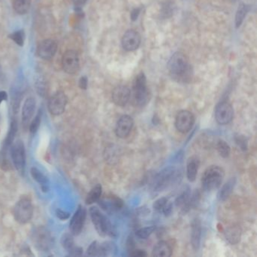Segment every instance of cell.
Segmentation results:
<instances>
[{"label":"cell","mask_w":257,"mask_h":257,"mask_svg":"<svg viewBox=\"0 0 257 257\" xmlns=\"http://www.w3.org/2000/svg\"><path fill=\"white\" fill-rule=\"evenodd\" d=\"M195 122V117L191 112L180 110L176 116L175 127L180 133H188L193 127Z\"/></svg>","instance_id":"9"},{"label":"cell","mask_w":257,"mask_h":257,"mask_svg":"<svg viewBox=\"0 0 257 257\" xmlns=\"http://www.w3.org/2000/svg\"><path fill=\"white\" fill-rule=\"evenodd\" d=\"M67 104V98L64 92H56L50 98L48 103V111L51 115H61L65 110Z\"/></svg>","instance_id":"10"},{"label":"cell","mask_w":257,"mask_h":257,"mask_svg":"<svg viewBox=\"0 0 257 257\" xmlns=\"http://www.w3.org/2000/svg\"><path fill=\"white\" fill-rule=\"evenodd\" d=\"M36 91L40 96H46L47 92H48V87H47V84L45 83V81L42 79H39L36 82Z\"/></svg>","instance_id":"39"},{"label":"cell","mask_w":257,"mask_h":257,"mask_svg":"<svg viewBox=\"0 0 257 257\" xmlns=\"http://www.w3.org/2000/svg\"><path fill=\"white\" fill-rule=\"evenodd\" d=\"M98 202H99L101 208L107 211L109 214L117 212V211L121 210L124 206L123 200L120 197L117 196V195H109V196L105 197L101 200L100 198L98 200Z\"/></svg>","instance_id":"14"},{"label":"cell","mask_w":257,"mask_h":257,"mask_svg":"<svg viewBox=\"0 0 257 257\" xmlns=\"http://www.w3.org/2000/svg\"><path fill=\"white\" fill-rule=\"evenodd\" d=\"M9 38L19 46H23L25 41V33L23 30H17L9 35Z\"/></svg>","instance_id":"35"},{"label":"cell","mask_w":257,"mask_h":257,"mask_svg":"<svg viewBox=\"0 0 257 257\" xmlns=\"http://www.w3.org/2000/svg\"><path fill=\"white\" fill-rule=\"evenodd\" d=\"M36 110V100L34 98H28L23 104L22 109V125L25 129L29 128L32 118Z\"/></svg>","instance_id":"19"},{"label":"cell","mask_w":257,"mask_h":257,"mask_svg":"<svg viewBox=\"0 0 257 257\" xmlns=\"http://www.w3.org/2000/svg\"><path fill=\"white\" fill-rule=\"evenodd\" d=\"M102 195V186L101 184L96 185L87 195L85 199V202L87 205H92L95 202H98Z\"/></svg>","instance_id":"28"},{"label":"cell","mask_w":257,"mask_h":257,"mask_svg":"<svg viewBox=\"0 0 257 257\" xmlns=\"http://www.w3.org/2000/svg\"><path fill=\"white\" fill-rule=\"evenodd\" d=\"M200 160L197 156H192L188 159L186 164V176L190 182H194L196 179L199 168Z\"/></svg>","instance_id":"21"},{"label":"cell","mask_w":257,"mask_h":257,"mask_svg":"<svg viewBox=\"0 0 257 257\" xmlns=\"http://www.w3.org/2000/svg\"><path fill=\"white\" fill-rule=\"evenodd\" d=\"M174 5L171 2H166L161 8V14H162L164 17H168L172 15L173 12H174Z\"/></svg>","instance_id":"40"},{"label":"cell","mask_w":257,"mask_h":257,"mask_svg":"<svg viewBox=\"0 0 257 257\" xmlns=\"http://www.w3.org/2000/svg\"><path fill=\"white\" fill-rule=\"evenodd\" d=\"M1 75H2V67H1V65H0V77H1Z\"/></svg>","instance_id":"52"},{"label":"cell","mask_w":257,"mask_h":257,"mask_svg":"<svg viewBox=\"0 0 257 257\" xmlns=\"http://www.w3.org/2000/svg\"><path fill=\"white\" fill-rule=\"evenodd\" d=\"M139 9H134L133 11V12L131 13V17L133 20H135V19L137 17L138 14H139Z\"/></svg>","instance_id":"51"},{"label":"cell","mask_w":257,"mask_h":257,"mask_svg":"<svg viewBox=\"0 0 257 257\" xmlns=\"http://www.w3.org/2000/svg\"><path fill=\"white\" fill-rule=\"evenodd\" d=\"M79 85L82 90H86L88 87V78L86 76H82L79 79Z\"/></svg>","instance_id":"46"},{"label":"cell","mask_w":257,"mask_h":257,"mask_svg":"<svg viewBox=\"0 0 257 257\" xmlns=\"http://www.w3.org/2000/svg\"><path fill=\"white\" fill-rule=\"evenodd\" d=\"M7 98H8V95H7V93L4 91L2 92H0V104L2 102V101H6Z\"/></svg>","instance_id":"50"},{"label":"cell","mask_w":257,"mask_h":257,"mask_svg":"<svg viewBox=\"0 0 257 257\" xmlns=\"http://www.w3.org/2000/svg\"><path fill=\"white\" fill-rule=\"evenodd\" d=\"M56 215L61 220H67L70 217V213L66 212L61 209H58L56 211Z\"/></svg>","instance_id":"43"},{"label":"cell","mask_w":257,"mask_h":257,"mask_svg":"<svg viewBox=\"0 0 257 257\" xmlns=\"http://www.w3.org/2000/svg\"><path fill=\"white\" fill-rule=\"evenodd\" d=\"M230 1H233V2H234V1H236V0H230Z\"/></svg>","instance_id":"53"},{"label":"cell","mask_w":257,"mask_h":257,"mask_svg":"<svg viewBox=\"0 0 257 257\" xmlns=\"http://www.w3.org/2000/svg\"><path fill=\"white\" fill-rule=\"evenodd\" d=\"M130 255L135 257H144L147 256V254L143 250L134 249L130 253Z\"/></svg>","instance_id":"45"},{"label":"cell","mask_w":257,"mask_h":257,"mask_svg":"<svg viewBox=\"0 0 257 257\" xmlns=\"http://www.w3.org/2000/svg\"><path fill=\"white\" fill-rule=\"evenodd\" d=\"M248 11V7L245 4H241L238 8L237 12L236 15V27H239L241 26L247 13Z\"/></svg>","instance_id":"34"},{"label":"cell","mask_w":257,"mask_h":257,"mask_svg":"<svg viewBox=\"0 0 257 257\" xmlns=\"http://www.w3.org/2000/svg\"><path fill=\"white\" fill-rule=\"evenodd\" d=\"M8 149V148L5 146H2V149L0 150V168L5 171L11 170L13 167L8 158V154H7Z\"/></svg>","instance_id":"29"},{"label":"cell","mask_w":257,"mask_h":257,"mask_svg":"<svg viewBox=\"0 0 257 257\" xmlns=\"http://www.w3.org/2000/svg\"><path fill=\"white\" fill-rule=\"evenodd\" d=\"M30 174L35 181L37 182L42 186V192H46L48 190V180L47 177L41 172L39 169L36 167H32L30 170Z\"/></svg>","instance_id":"25"},{"label":"cell","mask_w":257,"mask_h":257,"mask_svg":"<svg viewBox=\"0 0 257 257\" xmlns=\"http://www.w3.org/2000/svg\"><path fill=\"white\" fill-rule=\"evenodd\" d=\"M61 244L63 247L67 250L68 252H70L73 248H74V242H73V237L71 235L65 234L61 239Z\"/></svg>","instance_id":"38"},{"label":"cell","mask_w":257,"mask_h":257,"mask_svg":"<svg viewBox=\"0 0 257 257\" xmlns=\"http://www.w3.org/2000/svg\"><path fill=\"white\" fill-rule=\"evenodd\" d=\"M156 230L155 226H146L144 228H141L136 232V236L139 239H146L150 237L151 235L153 234L154 232Z\"/></svg>","instance_id":"33"},{"label":"cell","mask_w":257,"mask_h":257,"mask_svg":"<svg viewBox=\"0 0 257 257\" xmlns=\"http://www.w3.org/2000/svg\"><path fill=\"white\" fill-rule=\"evenodd\" d=\"M172 248L167 242L161 241L157 243L152 250V257H168L172 255Z\"/></svg>","instance_id":"22"},{"label":"cell","mask_w":257,"mask_h":257,"mask_svg":"<svg viewBox=\"0 0 257 257\" xmlns=\"http://www.w3.org/2000/svg\"><path fill=\"white\" fill-rule=\"evenodd\" d=\"M173 211V203L172 202H167L165 206L162 209L163 214L165 215V217H169Z\"/></svg>","instance_id":"44"},{"label":"cell","mask_w":257,"mask_h":257,"mask_svg":"<svg viewBox=\"0 0 257 257\" xmlns=\"http://www.w3.org/2000/svg\"><path fill=\"white\" fill-rule=\"evenodd\" d=\"M62 67L65 73L76 74L79 69V57L74 50H68L64 53L62 58Z\"/></svg>","instance_id":"12"},{"label":"cell","mask_w":257,"mask_h":257,"mask_svg":"<svg viewBox=\"0 0 257 257\" xmlns=\"http://www.w3.org/2000/svg\"><path fill=\"white\" fill-rule=\"evenodd\" d=\"M225 235H226V240L228 242L232 245H236L240 242L242 231H241L240 228L238 226H231V227L228 228Z\"/></svg>","instance_id":"24"},{"label":"cell","mask_w":257,"mask_h":257,"mask_svg":"<svg viewBox=\"0 0 257 257\" xmlns=\"http://www.w3.org/2000/svg\"><path fill=\"white\" fill-rule=\"evenodd\" d=\"M133 100L135 105L139 107H143L149 101L146 78L142 73H139L133 81Z\"/></svg>","instance_id":"5"},{"label":"cell","mask_w":257,"mask_h":257,"mask_svg":"<svg viewBox=\"0 0 257 257\" xmlns=\"http://www.w3.org/2000/svg\"><path fill=\"white\" fill-rule=\"evenodd\" d=\"M137 211L138 213H139V215L142 216L147 215V214H149V212H150L149 208H146V207H142V208H138Z\"/></svg>","instance_id":"48"},{"label":"cell","mask_w":257,"mask_h":257,"mask_svg":"<svg viewBox=\"0 0 257 257\" xmlns=\"http://www.w3.org/2000/svg\"><path fill=\"white\" fill-rule=\"evenodd\" d=\"M202 238V223L199 219L195 218L192 223L191 231V244L194 251H197L200 248Z\"/></svg>","instance_id":"20"},{"label":"cell","mask_w":257,"mask_h":257,"mask_svg":"<svg viewBox=\"0 0 257 257\" xmlns=\"http://www.w3.org/2000/svg\"><path fill=\"white\" fill-rule=\"evenodd\" d=\"M235 141H236V144L240 147V149L243 151H247L248 149V138L245 135L236 134L235 136Z\"/></svg>","instance_id":"37"},{"label":"cell","mask_w":257,"mask_h":257,"mask_svg":"<svg viewBox=\"0 0 257 257\" xmlns=\"http://www.w3.org/2000/svg\"><path fill=\"white\" fill-rule=\"evenodd\" d=\"M167 67L170 76L177 82L189 83L193 77L192 66L183 53L177 52L173 54L167 64Z\"/></svg>","instance_id":"1"},{"label":"cell","mask_w":257,"mask_h":257,"mask_svg":"<svg viewBox=\"0 0 257 257\" xmlns=\"http://www.w3.org/2000/svg\"><path fill=\"white\" fill-rule=\"evenodd\" d=\"M92 223L98 234L102 237H115L117 233L110 220L97 207H92L89 210Z\"/></svg>","instance_id":"3"},{"label":"cell","mask_w":257,"mask_h":257,"mask_svg":"<svg viewBox=\"0 0 257 257\" xmlns=\"http://www.w3.org/2000/svg\"><path fill=\"white\" fill-rule=\"evenodd\" d=\"M168 202V199L165 197L163 198H158L156 200L153 204V208L155 211H158V212H161L162 211L163 208L165 206L166 204Z\"/></svg>","instance_id":"42"},{"label":"cell","mask_w":257,"mask_h":257,"mask_svg":"<svg viewBox=\"0 0 257 257\" xmlns=\"http://www.w3.org/2000/svg\"><path fill=\"white\" fill-rule=\"evenodd\" d=\"M127 248L130 254L135 249V243L133 238H128V240L127 242Z\"/></svg>","instance_id":"47"},{"label":"cell","mask_w":257,"mask_h":257,"mask_svg":"<svg viewBox=\"0 0 257 257\" xmlns=\"http://www.w3.org/2000/svg\"><path fill=\"white\" fill-rule=\"evenodd\" d=\"M57 49L58 45L55 41L53 39H45L38 45L36 53L41 59L48 61L54 58Z\"/></svg>","instance_id":"13"},{"label":"cell","mask_w":257,"mask_h":257,"mask_svg":"<svg viewBox=\"0 0 257 257\" xmlns=\"http://www.w3.org/2000/svg\"><path fill=\"white\" fill-rule=\"evenodd\" d=\"M31 5V0H14L13 8L18 14H25L29 11Z\"/></svg>","instance_id":"26"},{"label":"cell","mask_w":257,"mask_h":257,"mask_svg":"<svg viewBox=\"0 0 257 257\" xmlns=\"http://www.w3.org/2000/svg\"><path fill=\"white\" fill-rule=\"evenodd\" d=\"M180 178V172L174 167H167L158 173L152 181L154 192H162L177 183Z\"/></svg>","instance_id":"2"},{"label":"cell","mask_w":257,"mask_h":257,"mask_svg":"<svg viewBox=\"0 0 257 257\" xmlns=\"http://www.w3.org/2000/svg\"><path fill=\"white\" fill-rule=\"evenodd\" d=\"M200 192L198 190H195L193 193L191 194L190 197H189L188 202H186V205L181 208L182 214H186V213L189 212L191 209L195 208L198 205V202L200 201Z\"/></svg>","instance_id":"27"},{"label":"cell","mask_w":257,"mask_h":257,"mask_svg":"<svg viewBox=\"0 0 257 257\" xmlns=\"http://www.w3.org/2000/svg\"><path fill=\"white\" fill-rule=\"evenodd\" d=\"M224 176V170L222 167L211 166L205 170L202 175V188L208 192L216 190L221 186Z\"/></svg>","instance_id":"4"},{"label":"cell","mask_w":257,"mask_h":257,"mask_svg":"<svg viewBox=\"0 0 257 257\" xmlns=\"http://www.w3.org/2000/svg\"><path fill=\"white\" fill-rule=\"evenodd\" d=\"M14 219L20 224L29 223L33 217V207L30 198H22L13 209Z\"/></svg>","instance_id":"6"},{"label":"cell","mask_w":257,"mask_h":257,"mask_svg":"<svg viewBox=\"0 0 257 257\" xmlns=\"http://www.w3.org/2000/svg\"><path fill=\"white\" fill-rule=\"evenodd\" d=\"M140 42L141 38L139 33L130 30L125 33L122 40V45L126 51H133L139 48Z\"/></svg>","instance_id":"18"},{"label":"cell","mask_w":257,"mask_h":257,"mask_svg":"<svg viewBox=\"0 0 257 257\" xmlns=\"http://www.w3.org/2000/svg\"><path fill=\"white\" fill-rule=\"evenodd\" d=\"M236 185V177H233V178L228 180V182H226V183L222 186L221 189L219 191L218 195H217L218 199L220 200V202H224L226 199L230 198V195H232L233 190H234Z\"/></svg>","instance_id":"23"},{"label":"cell","mask_w":257,"mask_h":257,"mask_svg":"<svg viewBox=\"0 0 257 257\" xmlns=\"http://www.w3.org/2000/svg\"><path fill=\"white\" fill-rule=\"evenodd\" d=\"M133 127V120L128 115L120 117L116 126V134L118 137L126 138L130 134Z\"/></svg>","instance_id":"16"},{"label":"cell","mask_w":257,"mask_h":257,"mask_svg":"<svg viewBox=\"0 0 257 257\" xmlns=\"http://www.w3.org/2000/svg\"><path fill=\"white\" fill-rule=\"evenodd\" d=\"M31 241L37 249L47 251L51 249L53 245V239L51 233L45 227L35 229L31 234Z\"/></svg>","instance_id":"7"},{"label":"cell","mask_w":257,"mask_h":257,"mask_svg":"<svg viewBox=\"0 0 257 257\" xmlns=\"http://www.w3.org/2000/svg\"><path fill=\"white\" fill-rule=\"evenodd\" d=\"M191 195V190L189 188H186L185 190L183 191L181 194L180 195H178L177 198L175 200V205L177 208H183L185 205H186V202H188V200H189V197Z\"/></svg>","instance_id":"32"},{"label":"cell","mask_w":257,"mask_h":257,"mask_svg":"<svg viewBox=\"0 0 257 257\" xmlns=\"http://www.w3.org/2000/svg\"><path fill=\"white\" fill-rule=\"evenodd\" d=\"M11 160L14 167L20 172H23L25 166V148L23 142L20 140L16 141L11 146Z\"/></svg>","instance_id":"11"},{"label":"cell","mask_w":257,"mask_h":257,"mask_svg":"<svg viewBox=\"0 0 257 257\" xmlns=\"http://www.w3.org/2000/svg\"><path fill=\"white\" fill-rule=\"evenodd\" d=\"M100 244L98 242H94L88 248L87 254L92 257H99Z\"/></svg>","instance_id":"41"},{"label":"cell","mask_w":257,"mask_h":257,"mask_svg":"<svg viewBox=\"0 0 257 257\" xmlns=\"http://www.w3.org/2000/svg\"><path fill=\"white\" fill-rule=\"evenodd\" d=\"M86 219V210L80 205L70 221V230L73 236H78L82 233Z\"/></svg>","instance_id":"15"},{"label":"cell","mask_w":257,"mask_h":257,"mask_svg":"<svg viewBox=\"0 0 257 257\" xmlns=\"http://www.w3.org/2000/svg\"><path fill=\"white\" fill-rule=\"evenodd\" d=\"M41 119H42V113L39 111L37 115L32 120V122H30V125H29L30 133L34 134V133L37 132L38 129H39V126H40Z\"/></svg>","instance_id":"36"},{"label":"cell","mask_w":257,"mask_h":257,"mask_svg":"<svg viewBox=\"0 0 257 257\" xmlns=\"http://www.w3.org/2000/svg\"><path fill=\"white\" fill-rule=\"evenodd\" d=\"M17 131V123L15 120L12 121L10 126L9 130H8V134H7L6 138H5V142H4L3 146L9 148L13 143L14 137H15L16 133Z\"/></svg>","instance_id":"30"},{"label":"cell","mask_w":257,"mask_h":257,"mask_svg":"<svg viewBox=\"0 0 257 257\" xmlns=\"http://www.w3.org/2000/svg\"><path fill=\"white\" fill-rule=\"evenodd\" d=\"M217 150L220 156L224 158H228L231 154V148L230 145L223 139H220L217 142Z\"/></svg>","instance_id":"31"},{"label":"cell","mask_w":257,"mask_h":257,"mask_svg":"<svg viewBox=\"0 0 257 257\" xmlns=\"http://www.w3.org/2000/svg\"><path fill=\"white\" fill-rule=\"evenodd\" d=\"M131 92L129 88L125 85H119L113 90L112 99L113 103L119 107H125L130 100Z\"/></svg>","instance_id":"17"},{"label":"cell","mask_w":257,"mask_h":257,"mask_svg":"<svg viewBox=\"0 0 257 257\" xmlns=\"http://www.w3.org/2000/svg\"><path fill=\"white\" fill-rule=\"evenodd\" d=\"M74 5L77 8H80L82 5H83L85 2H87V0H72Z\"/></svg>","instance_id":"49"},{"label":"cell","mask_w":257,"mask_h":257,"mask_svg":"<svg viewBox=\"0 0 257 257\" xmlns=\"http://www.w3.org/2000/svg\"><path fill=\"white\" fill-rule=\"evenodd\" d=\"M215 120L218 124L225 126L230 124L234 118V110L230 103L226 101L219 103L214 110Z\"/></svg>","instance_id":"8"}]
</instances>
